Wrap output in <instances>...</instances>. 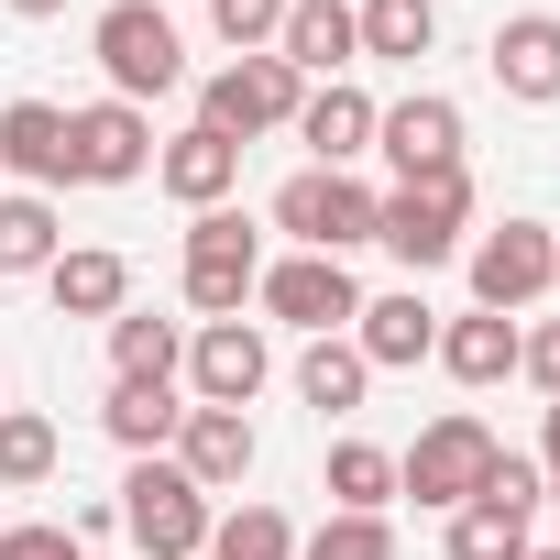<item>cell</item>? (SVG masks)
Masks as SVG:
<instances>
[{"label":"cell","instance_id":"obj_1","mask_svg":"<svg viewBox=\"0 0 560 560\" xmlns=\"http://www.w3.org/2000/svg\"><path fill=\"white\" fill-rule=\"evenodd\" d=\"M462 231H472V165H440V176H407V187H385V198H374V242H385L407 275L451 264V253H462Z\"/></svg>","mask_w":560,"mask_h":560},{"label":"cell","instance_id":"obj_2","mask_svg":"<svg viewBox=\"0 0 560 560\" xmlns=\"http://www.w3.org/2000/svg\"><path fill=\"white\" fill-rule=\"evenodd\" d=\"M275 231H287L298 253L352 264V253L374 242V187H363L352 165H298L287 187H275Z\"/></svg>","mask_w":560,"mask_h":560},{"label":"cell","instance_id":"obj_3","mask_svg":"<svg viewBox=\"0 0 560 560\" xmlns=\"http://www.w3.org/2000/svg\"><path fill=\"white\" fill-rule=\"evenodd\" d=\"M89 56H100V78H110V100H165L176 78H187V45H176V23L154 12V0H110V12L89 23Z\"/></svg>","mask_w":560,"mask_h":560},{"label":"cell","instance_id":"obj_4","mask_svg":"<svg viewBox=\"0 0 560 560\" xmlns=\"http://www.w3.org/2000/svg\"><path fill=\"white\" fill-rule=\"evenodd\" d=\"M121 527H132V549H143V560H198V549H209V527H220V505H209V494L154 451V462H132V472H121Z\"/></svg>","mask_w":560,"mask_h":560},{"label":"cell","instance_id":"obj_5","mask_svg":"<svg viewBox=\"0 0 560 560\" xmlns=\"http://www.w3.org/2000/svg\"><path fill=\"white\" fill-rule=\"evenodd\" d=\"M187 308L198 319H242L253 308V287H264V231L242 220V209H198L187 220Z\"/></svg>","mask_w":560,"mask_h":560},{"label":"cell","instance_id":"obj_6","mask_svg":"<svg viewBox=\"0 0 560 560\" xmlns=\"http://www.w3.org/2000/svg\"><path fill=\"white\" fill-rule=\"evenodd\" d=\"M494 451H505V440H494L472 407H451V418H429V429H418V451H396V494H418V505H440V516H451V505H472V494H483Z\"/></svg>","mask_w":560,"mask_h":560},{"label":"cell","instance_id":"obj_7","mask_svg":"<svg viewBox=\"0 0 560 560\" xmlns=\"http://www.w3.org/2000/svg\"><path fill=\"white\" fill-rule=\"evenodd\" d=\"M298 100H308V78H298L287 56H231V67L198 89V132H220V143L287 132V121H298Z\"/></svg>","mask_w":560,"mask_h":560},{"label":"cell","instance_id":"obj_8","mask_svg":"<svg viewBox=\"0 0 560 560\" xmlns=\"http://www.w3.org/2000/svg\"><path fill=\"white\" fill-rule=\"evenodd\" d=\"M253 308L287 319V330H308V341H330V330L363 319V287H352V264H330V253H287V264H264Z\"/></svg>","mask_w":560,"mask_h":560},{"label":"cell","instance_id":"obj_9","mask_svg":"<svg viewBox=\"0 0 560 560\" xmlns=\"http://www.w3.org/2000/svg\"><path fill=\"white\" fill-rule=\"evenodd\" d=\"M549 287H560V231L505 220V231H483V242H472V308L516 319V308H538Z\"/></svg>","mask_w":560,"mask_h":560},{"label":"cell","instance_id":"obj_10","mask_svg":"<svg viewBox=\"0 0 560 560\" xmlns=\"http://www.w3.org/2000/svg\"><path fill=\"white\" fill-rule=\"evenodd\" d=\"M67 176H78V187H132V176H154V110H132V100L67 110Z\"/></svg>","mask_w":560,"mask_h":560},{"label":"cell","instance_id":"obj_11","mask_svg":"<svg viewBox=\"0 0 560 560\" xmlns=\"http://www.w3.org/2000/svg\"><path fill=\"white\" fill-rule=\"evenodd\" d=\"M264 374H275L264 319H198V341H187V396L198 407H253Z\"/></svg>","mask_w":560,"mask_h":560},{"label":"cell","instance_id":"obj_12","mask_svg":"<svg viewBox=\"0 0 560 560\" xmlns=\"http://www.w3.org/2000/svg\"><path fill=\"white\" fill-rule=\"evenodd\" d=\"M374 154L396 165V187H407V176H440V165H462V100L418 89V100L374 110Z\"/></svg>","mask_w":560,"mask_h":560},{"label":"cell","instance_id":"obj_13","mask_svg":"<svg viewBox=\"0 0 560 560\" xmlns=\"http://www.w3.org/2000/svg\"><path fill=\"white\" fill-rule=\"evenodd\" d=\"M198 494H231V483H253V462H264V440H253V407H187V429H176V451H165Z\"/></svg>","mask_w":560,"mask_h":560},{"label":"cell","instance_id":"obj_14","mask_svg":"<svg viewBox=\"0 0 560 560\" xmlns=\"http://www.w3.org/2000/svg\"><path fill=\"white\" fill-rule=\"evenodd\" d=\"M154 187H165L187 220H198V209H231V187H242V143H220V132L187 121V132L154 143Z\"/></svg>","mask_w":560,"mask_h":560},{"label":"cell","instance_id":"obj_15","mask_svg":"<svg viewBox=\"0 0 560 560\" xmlns=\"http://www.w3.org/2000/svg\"><path fill=\"white\" fill-rule=\"evenodd\" d=\"M494 89L505 100H527V110H549L560 100V12H516V23H494Z\"/></svg>","mask_w":560,"mask_h":560},{"label":"cell","instance_id":"obj_16","mask_svg":"<svg viewBox=\"0 0 560 560\" xmlns=\"http://www.w3.org/2000/svg\"><path fill=\"white\" fill-rule=\"evenodd\" d=\"M298 143H308V165H363L374 154V100L352 89V78H330V89H308L298 100V121H287Z\"/></svg>","mask_w":560,"mask_h":560},{"label":"cell","instance_id":"obj_17","mask_svg":"<svg viewBox=\"0 0 560 560\" xmlns=\"http://www.w3.org/2000/svg\"><path fill=\"white\" fill-rule=\"evenodd\" d=\"M352 352H363L374 374H407V363H429V352H440V319H429V298H418V287H396V298H363V319H352Z\"/></svg>","mask_w":560,"mask_h":560},{"label":"cell","instance_id":"obj_18","mask_svg":"<svg viewBox=\"0 0 560 560\" xmlns=\"http://www.w3.org/2000/svg\"><path fill=\"white\" fill-rule=\"evenodd\" d=\"M275 56H287L308 89H330V78L363 56V34H352V0H287V34H275Z\"/></svg>","mask_w":560,"mask_h":560},{"label":"cell","instance_id":"obj_19","mask_svg":"<svg viewBox=\"0 0 560 560\" xmlns=\"http://www.w3.org/2000/svg\"><path fill=\"white\" fill-rule=\"evenodd\" d=\"M0 165H12L34 198L78 187V176H67V110H56V100H12V110H0Z\"/></svg>","mask_w":560,"mask_h":560},{"label":"cell","instance_id":"obj_20","mask_svg":"<svg viewBox=\"0 0 560 560\" xmlns=\"http://www.w3.org/2000/svg\"><path fill=\"white\" fill-rule=\"evenodd\" d=\"M45 287H56L67 319H121V308H132V264H121L110 242H67V253L45 264Z\"/></svg>","mask_w":560,"mask_h":560},{"label":"cell","instance_id":"obj_21","mask_svg":"<svg viewBox=\"0 0 560 560\" xmlns=\"http://www.w3.org/2000/svg\"><path fill=\"white\" fill-rule=\"evenodd\" d=\"M516 341H527L516 319L472 308V319H440V352H429V363H440L451 385H472V396H483V385H505V374H516Z\"/></svg>","mask_w":560,"mask_h":560},{"label":"cell","instance_id":"obj_22","mask_svg":"<svg viewBox=\"0 0 560 560\" xmlns=\"http://www.w3.org/2000/svg\"><path fill=\"white\" fill-rule=\"evenodd\" d=\"M176 374H187V330L154 308H121L110 319V385H176Z\"/></svg>","mask_w":560,"mask_h":560},{"label":"cell","instance_id":"obj_23","mask_svg":"<svg viewBox=\"0 0 560 560\" xmlns=\"http://www.w3.org/2000/svg\"><path fill=\"white\" fill-rule=\"evenodd\" d=\"M527 549H538V505H505V494L451 505V560H527Z\"/></svg>","mask_w":560,"mask_h":560},{"label":"cell","instance_id":"obj_24","mask_svg":"<svg viewBox=\"0 0 560 560\" xmlns=\"http://www.w3.org/2000/svg\"><path fill=\"white\" fill-rule=\"evenodd\" d=\"M100 429L132 451V462H154V451H176V429H187V407H176V385H110V407H100Z\"/></svg>","mask_w":560,"mask_h":560},{"label":"cell","instance_id":"obj_25","mask_svg":"<svg viewBox=\"0 0 560 560\" xmlns=\"http://www.w3.org/2000/svg\"><path fill=\"white\" fill-rule=\"evenodd\" d=\"M352 34H363V56L418 67V56L440 45V0H352Z\"/></svg>","mask_w":560,"mask_h":560},{"label":"cell","instance_id":"obj_26","mask_svg":"<svg viewBox=\"0 0 560 560\" xmlns=\"http://www.w3.org/2000/svg\"><path fill=\"white\" fill-rule=\"evenodd\" d=\"M67 253V220H56V198H34V187H0V275H45Z\"/></svg>","mask_w":560,"mask_h":560},{"label":"cell","instance_id":"obj_27","mask_svg":"<svg viewBox=\"0 0 560 560\" xmlns=\"http://www.w3.org/2000/svg\"><path fill=\"white\" fill-rule=\"evenodd\" d=\"M363 385H374V363L352 352V330H330V341H308V352H298V396H308L319 418H352V407H363Z\"/></svg>","mask_w":560,"mask_h":560},{"label":"cell","instance_id":"obj_28","mask_svg":"<svg viewBox=\"0 0 560 560\" xmlns=\"http://www.w3.org/2000/svg\"><path fill=\"white\" fill-rule=\"evenodd\" d=\"M330 516H385L396 505V451H374V440H330Z\"/></svg>","mask_w":560,"mask_h":560},{"label":"cell","instance_id":"obj_29","mask_svg":"<svg viewBox=\"0 0 560 560\" xmlns=\"http://www.w3.org/2000/svg\"><path fill=\"white\" fill-rule=\"evenodd\" d=\"M56 462H67L56 418H34V407H0V494H34V483H56Z\"/></svg>","mask_w":560,"mask_h":560},{"label":"cell","instance_id":"obj_30","mask_svg":"<svg viewBox=\"0 0 560 560\" xmlns=\"http://www.w3.org/2000/svg\"><path fill=\"white\" fill-rule=\"evenodd\" d=\"M198 560H298V527H287V505H242V516L209 527Z\"/></svg>","mask_w":560,"mask_h":560},{"label":"cell","instance_id":"obj_31","mask_svg":"<svg viewBox=\"0 0 560 560\" xmlns=\"http://www.w3.org/2000/svg\"><path fill=\"white\" fill-rule=\"evenodd\" d=\"M298 560H396L385 516H319V538H298Z\"/></svg>","mask_w":560,"mask_h":560},{"label":"cell","instance_id":"obj_32","mask_svg":"<svg viewBox=\"0 0 560 560\" xmlns=\"http://www.w3.org/2000/svg\"><path fill=\"white\" fill-rule=\"evenodd\" d=\"M209 23L231 56H275V34H287V0H209Z\"/></svg>","mask_w":560,"mask_h":560},{"label":"cell","instance_id":"obj_33","mask_svg":"<svg viewBox=\"0 0 560 560\" xmlns=\"http://www.w3.org/2000/svg\"><path fill=\"white\" fill-rule=\"evenodd\" d=\"M0 560H78V516H23V527H0Z\"/></svg>","mask_w":560,"mask_h":560},{"label":"cell","instance_id":"obj_34","mask_svg":"<svg viewBox=\"0 0 560 560\" xmlns=\"http://www.w3.org/2000/svg\"><path fill=\"white\" fill-rule=\"evenodd\" d=\"M516 374H527L538 396H560V319H538V330L516 341Z\"/></svg>","mask_w":560,"mask_h":560},{"label":"cell","instance_id":"obj_35","mask_svg":"<svg viewBox=\"0 0 560 560\" xmlns=\"http://www.w3.org/2000/svg\"><path fill=\"white\" fill-rule=\"evenodd\" d=\"M538 472L560 483V396H549V418H538Z\"/></svg>","mask_w":560,"mask_h":560},{"label":"cell","instance_id":"obj_36","mask_svg":"<svg viewBox=\"0 0 560 560\" xmlns=\"http://www.w3.org/2000/svg\"><path fill=\"white\" fill-rule=\"evenodd\" d=\"M12 12H23V23H56V12H67V0H12Z\"/></svg>","mask_w":560,"mask_h":560},{"label":"cell","instance_id":"obj_37","mask_svg":"<svg viewBox=\"0 0 560 560\" xmlns=\"http://www.w3.org/2000/svg\"><path fill=\"white\" fill-rule=\"evenodd\" d=\"M527 560H560V549H527Z\"/></svg>","mask_w":560,"mask_h":560},{"label":"cell","instance_id":"obj_38","mask_svg":"<svg viewBox=\"0 0 560 560\" xmlns=\"http://www.w3.org/2000/svg\"><path fill=\"white\" fill-rule=\"evenodd\" d=\"M549 505H560V483H549Z\"/></svg>","mask_w":560,"mask_h":560}]
</instances>
